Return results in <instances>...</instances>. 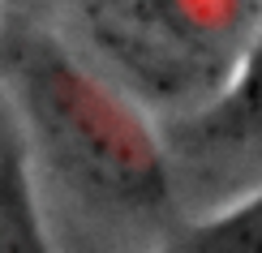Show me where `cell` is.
I'll return each mask as SVG.
<instances>
[{
    "instance_id": "obj_1",
    "label": "cell",
    "mask_w": 262,
    "mask_h": 253,
    "mask_svg": "<svg viewBox=\"0 0 262 253\" xmlns=\"http://www.w3.org/2000/svg\"><path fill=\"white\" fill-rule=\"evenodd\" d=\"M5 73L26 133L64 185L107 211L168 206L172 172L142 107L43 30L5 43Z\"/></svg>"
},
{
    "instance_id": "obj_2",
    "label": "cell",
    "mask_w": 262,
    "mask_h": 253,
    "mask_svg": "<svg viewBox=\"0 0 262 253\" xmlns=\"http://www.w3.org/2000/svg\"><path fill=\"white\" fill-rule=\"evenodd\" d=\"M86 30L103 60L146 99H211L224 86V69L185 43L146 0H91Z\"/></svg>"
},
{
    "instance_id": "obj_3",
    "label": "cell",
    "mask_w": 262,
    "mask_h": 253,
    "mask_svg": "<svg viewBox=\"0 0 262 253\" xmlns=\"http://www.w3.org/2000/svg\"><path fill=\"white\" fill-rule=\"evenodd\" d=\"M0 253H48V232L30 180V133L0 99Z\"/></svg>"
},
{
    "instance_id": "obj_4",
    "label": "cell",
    "mask_w": 262,
    "mask_h": 253,
    "mask_svg": "<svg viewBox=\"0 0 262 253\" xmlns=\"http://www.w3.org/2000/svg\"><path fill=\"white\" fill-rule=\"evenodd\" d=\"M172 30L193 43L215 69H224V82L241 56L245 39L254 35V0H146Z\"/></svg>"
},
{
    "instance_id": "obj_5",
    "label": "cell",
    "mask_w": 262,
    "mask_h": 253,
    "mask_svg": "<svg viewBox=\"0 0 262 253\" xmlns=\"http://www.w3.org/2000/svg\"><path fill=\"white\" fill-rule=\"evenodd\" d=\"M198 129H202V137H215V142L262 137V21L245 39L228 82L198 112Z\"/></svg>"
},
{
    "instance_id": "obj_6",
    "label": "cell",
    "mask_w": 262,
    "mask_h": 253,
    "mask_svg": "<svg viewBox=\"0 0 262 253\" xmlns=\"http://www.w3.org/2000/svg\"><path fill=\"white\" fill-rule=\"evenodd\" d=\"M168 249L172 253H262V189L215 215L181 223Z\"/></svg>"
}]
</instances>
